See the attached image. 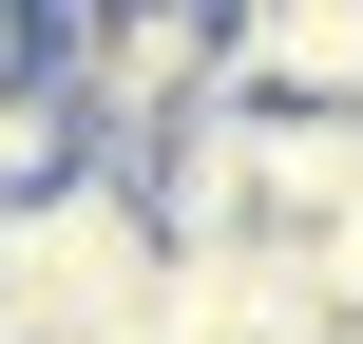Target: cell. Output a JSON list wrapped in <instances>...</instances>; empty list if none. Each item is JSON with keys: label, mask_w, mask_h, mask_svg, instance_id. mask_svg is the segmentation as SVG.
<instances>
[{"label": "cell", "mask_w": 363, "mask_h": 344, "mask_svg": "<svg viewBox=\"0 0 363 344\" xmlns=\"http://www.w3.org/2000/svg\"><path fill=\"white\" fill-rule=\"evenodd\" d=\"M153 287H172V211H153L115 153L0 192V326H19V344H134Z\"/></svg>", "instance_id": "cell-1"}, {"label": "cell", "mask_w": 363, "mask_h": 344, "mask_svg": "<svg viewBox=\"0 0 363 344\" xmlns=\"http://www.w3.org/2000/svg\"><path fill=\"white\" fill-rule=\"evenodd\" d=\"M230 77L287 96V115H363V0H249L230 19Z\"/></svg>", "instance_id": "cell-2"}, {"label": "cell", "mask_w": 363, "mask_h": 344, "mask_svg": "<svg viewBox=\"0 0 363 344\" xmlns=\"http://www.w3.org/2000/svg\"><path fill=\"white\" fill-rule=\"evenodd\" d=\"M306 249H325V306H345V326H363V211H325Z\"/></svg>", "instance_id": "cell-3"}, {"label": "cell", "mask_w": 363, "mask_h": 344, "mask_svg": "<svg viewBox=\"0 0 363 344\" xmlns=\"http://www.w3.org/2000/svg\"><path fill=\"white\" fill-rule=\"evenodd\" d=\"M230 19H249V0H230Z\"/></svg>", "instance_id": "cell-4"}]
</instances>
